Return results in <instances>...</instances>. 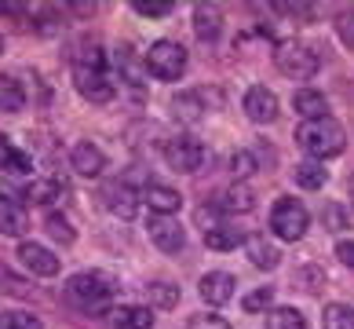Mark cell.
<instances>
[{
    "label": "cell",
    "instance_id": "cell-1",
    "mask_svg": "<svg viewBox=\"0 0 354 329\" xmlns=\"http://www.w3.org/2000/svg\"><path fill=\"white\" fill-rule=\"evenodd\" d=\"M66 304H73L77 311H84V314H106L113 311V296H117V282H113V274L106 271H77L66 278Z\"/></svg>",
    "mask_w": 354,
    "mask_h": 329
},
{
    "label": "cell",
    "instance_id": "cell-2",
    "mask_svg": "<svg viewBox=\"0 0 354 329\" xmlns=\"http://www.w3.org/2000/svg\"><path fill=\"white\" fill-rule=\"evenodd\" d=\"M299 147H304L314 161H322V157H336L339 150L347 147V136L344 128H339V121H333V117H322V121H304L296 132Z\"/></svg>",
    "mask_w": 354,
    "mask_h": 329
},
{
    "label": "cell",
    "instance_id": "cell-3",
    "mask_svg": "<svg viewBox=\"0 0 354 329\" xmlns=\"http://www.w3.org/2000/svg\"><path fill=\"white\" fill-rule=\"evenodd\" d=\"M274 62L288 81H307V77L318 73V51L304 41H281L274 51Z\"/></svg>",
    "mask_w": 354,
    "mask_h": 329
},
{
    "label": "cell",
    "instance_id": "cell-4",
    "mask_svg": "<svg viewBox=\"0 0 354 329\" xmlns=\"http://www.w3.org/2000/svg\"><path fill=\"white\" fill-rule=\"evenodd\" d=\"M310 227V213L304 202H296V197H281L278 205H274L270 213V231L278 234L281 242H299Z\"/></svg>",
    "mask_w": 354,
    "mask_h": 329
},
{
    "label": "cell",
    "instance_id": "cell-5",
    "mask_svg": "<svg viewBox=\"0 0 354 329\" xmlns=\"http://www.w3.org/2000/svg\"><path fill=\"white\" fill-rule=\"evenodd\" d=\"M187 70V48L176 41H157L147 51V73H153L157 81H179Z\"/></svg>",
    "mask_w": 354,
    "mask_h": 329
},
{
    "label": "cell",
    "instance_id": "cell-6",
    "mask_svg": "<svg viewBox=\"0 0 354 329\" xmlns=\"http://www.w3.org/2000/svg\"><path fill=\"white\" fill-rule=\"evenodd\" d=\"M165 161H168V168H172V172H183V176L198 172V168L205 165V143L194 139V136L168 139V143H165Z\"/></svg>",
    "mask_w": 354,
    "mask_h": 329
},
{
    "label": "cell",
    "instance_id": "cell-7",
    "mask_svg": "<svg viewBox=\"0 0 354 329\" xmlns=\"http://www.w3.org/2000/svg\"><path fill=\"white\" fill-rule=\"evenodd\" d=\"M73 85L91 107H106V103H113V96H117V88L106 77V70H81V66H73Z\"/></svg>",
    "mask_w": 354,
    "mask_h": 329
},
{
    "label": "cell",
    "instance_id": "cell-8",
    "mask_svg": "<svg viewBox=\"0 0 354 329\" xmlns=\"http://www.w3.org/2000/svg\"><path fill=\"white\" fill-rule=\"evenodd\" d=\"M147 234H150V242L168 256H179L183 249H187V231H183V223L172 220V216H150Z\"/></svg>",
    "mask_w": 354,
    "mask_h": 329
},
{
    "label": "cell",
    "instance_id": "cell-9",
    "mask_svg": "<svg viewBox=\"0 0 354 329\" xmlns=\"http://www.w3.org/2000/svg\"><path fill=\"white\" fill-rule=\"evenodd\" d=\"M19 260H22V267L30 274H37V278H55L59 274V256L51 253V249L37 245V242H22L19 245Z\"/></svg>",
    "mask_w": 354,
    "mask_h": 329
},
{
    "label": "cell",
    "instance_id": "cell-10",
    "mask_svg": "<svg viewBox=\"0 0 354 329\" xmlns=\"http://www.w3.org/2000/svg\"><path fill=\"white\" fill-rule=\"evenodd\" d=\"M245 114H248V121H256V125H270L274 117H278V96L263 85L248 88L245 91Z\"/></svg>",
    "mask_w": 354,
    "mask_h": 329
},
{
    "label": "cell",
    "instance_id": "cell-11",
    "mask_svg": "<svg viewBox=\"0 0 354 329\" xmlns=\"http://www.w3.org/2000/svg\"><path fill=\"white\" fill-rule=\"evenodd\" d=\"M70 165H73V172L77 176H84V179H95L102 176V168H106V154H102L95 143H77V147L70 150Z\"/></svg>",
    "mask_w": 354,
    "mask_h": 329
},
{
    "label": "cell",
    "instance_id": "cell-12",
    "mask_svg": "<svg viewBox=\"0 0 354 329\" xmlns=\"http://www.w3.org/2000/svg\"><path fill=\"white\" fill-rule=\"evenodd\" d=\"M102 202H106V208L117 216V220H132L136 208H139V194L128 187V183H106V190H102Z\"/></svg>",
    "mask_w": 354,
    "mask_h": 329
},
{
    "label": "cell",
    "instance_id": "cell-13",
    "mask_svg": "<svg viewBox=\"0 0 354 329\" xmlns=\"http://www.w3.org/2000/svg\"><path fill=\"white\" fill-rule=\"evenodd\" d=\"M142 202L150 205L153 216H172L176 208L183 205V194L176 187H168V183H147V190H142Z\"/></svg>",
    "mask_w": 354,
    "mask_h": 329
},
{
    "label": "cell",
    "instance_id": "cell-14",
    "mask_svg": "<svg viewBox=\"0 0 354 329\" xmlns=\"http://www.w3.org/2000/svg\"><path fill=\"white\" fill-rule=\"evenodd\" d=\"M198 289H201V300H205V304L223 308V304L234 296V274H227V271H208Z\"/></svg>",
    "mask_w": 354,
    "mask_h": 329
},
{
    "label": "cell",
    "instance_id": "cell-15",
    "mask_svg": "<svg viewBox=\"0 0 354 329\" xmlns=\"http://www.w3.org/2000/svg\"><path fill=\"white\" fill-rule=\"evenodd\" d=\"M245 253L252 260V267H259V271H274L281 263L278 245L267 242V234H245Z\"/></svg>",
    "mask_w": 354,
    "mask_h": 329
},
{
    "label": "cell",
    "instance_id": "cell-16",
    "mask_svg": "<svg viewBox=\"0 0 354 329\" xmlns=\"http://www.w3.org/2000/svg\"><path fill=\"white\" fill-rule=\"evenodd\" d=\"M26 227H30L26 208L15 202V197H4V194H0V234H8V238H22Z\"/></svg>",
    "mask_w": 354,
    "mask_h": 329
},
{
    "label": "cell",
    "instance_id": "cell-17",
    "mask_svg": "<svg viewBox=\"0 0 354 329\" xmlns=\"http://www.w3.org/2000/svg\"><path fill=\"white\" fill-rule=\"evenodd\" d=\"M110 326L113 329H150L153 326V311L139 308V304H121L110 311Z\"/></svg>",
    "mask_w": 354,
    "mask_h": 329
},
{
    "label": "cell",
    "instance_id": "cell-18",
    "mask_svg": "<svg viewBox=\"0 0 354 329\" xmlns=\"http://www.w3.org/2000/svg\"><path fill=\"white\" fill-rule=\"evenodd\" d=\"M216 205H219V213H230V216L252 213V208H256V194L248 190L245 183H234V187H227V190L216 197Z\"/></svg>",
    "mask_w": 354,
    "mask_h": 329
},
{
    "label": "cell",
    "instance_id": "cell-19",
    "mask_svg": "<svg viewBox=\"0 0 354 329\" xmlns=\"http://www.w3.org/2000/svg\"><path fill=\"white\" fill-rule=\"evenodd\" d=\"M292 107L304 121H322V117H329V103H325V96L314 88H299L292 96Z\"/></svg>",
    "mask_w": 354,
    "mask_h": 329
},
{
    "label": "cell",
    "instance_id": "cell-20",
    "mask_svg": "<svg viewBox=\"0 0 354 329\" xmlns=\"http://www.w3.org/2000/svg\"><path fill=\"white\" fill-rule=\"evenodd\" d=\"M205 96L201 91H179V96L168 103V107H172V117L176 121H183V125H194V121H201L205 117Z\"/></svg>",
    "mask_w": 354,
    "mask_h": 329
},
{
    "label": "cell",
    "instance_id": "cell-21",
    "mask_svg": "<svg viewBox=\"0 0 354 329\" xmlns=\"http://www.w3.org/2000/svg\"><path fill=\"white\" fill-rule=\"evenodd\" d=\"M325 179H329V168H325L322 161H314V157H307V161L296 165V187H304V190H322Z\"/></svg>",
    "mask_w": 354,
    "mask_h": 329
},
{
    "label": "cell",
    "instance_id": "cell-22",
    "mask_svg": "<svg viewBox=\"0 0 354 329\" xmlns=\"http://www.w3.org/2000/svg\"><path fill=\"white\" fill-rule=\"evenodd\" d=\"M194 33H198V41H219V33H223V19H219V11L212 8H198L194 11Z\"/></svg>",
    "mask_w": 354,
    "mask_h": 329
},
{
    "label": "cell",
    "instance_id": "cell-23",
    "mask_svg": "<svg viewBox=\"0 0 354 329\" xmlns=\"http://www.w3.org/2000/svg\"><path fill=\"white\" fill-rule=\"evenodd\" d=\"M238 242L245 245V238H241V231H234L230 223H219V227H212V231H205V245L212 249V253H227V249H238Z\"/></svg>",
    "mask_w": 354,
    "mask_h": 329
},
{
    "label": "cell",
    "instance_id": "cell-24",
    "mask_svg": "<svg viewBox=\"0 0 354 329\" xmlns=\"http://www.w3.org/2000/svg\"><path fill=\"white\" fill-rule=\"evenodd\" d=\"M22 107H26V91H22V85L15 81V77L0 73V110H4V114H19Z\"/></svg>",
    "mask_w": 354,
    "mask_h": 329
},
{
    "label": "cell",
    "instance_id": "cell-25",
    "mask_svg": "<svg viewBox=\"0 0 354 329\" xmlns=\"http://www.w3.org/2000/svg\"><path fill=\"white\" fill-rule=\"evenodd\" d=\"M147 300H150V308L168 311V308L179 304V285L176 282H150L147 285Z\"/></svg>",
    "mask_w": 354,
    "mask_h": 329
},
{
    "label": "cell",
    "instance_id": "cell-26",
    "mask_svg": "<svg viewBox=\"0 0 354 329\" xmlns=\"http://www.w3.org/2000/svg\"><path fill=\"white\" fill-rule=\"evenodd\" d=\"M59 194H66V187H62L59 179H33L30 187H26V197H30L33 205H51V202H59Z\"/></svg>",
    "mask_w": 354,
    "mask_h": 329
},
{
    "label": "cell",
    "instance_id": "cell-27",
    "mask_svg": "<svg viewBox=\"0 0 354 329\" xmlns=\"http://www.w3.org/2000/svg\"><path fill=\"white\" fill-rule=\"evenodd\" d=\"M73 66H81V70H106V59H102V48L99 44H77L73 48Z\"/></svg>",
    "mask_w": 354,
    "mask_h": 329
},
{
    "label": "cell",
    "instance_id": "cell-28",
    "mask_svg": "<svg viewBox=\"0 0 354 329\" xmlns=\"http://www.w3.org/2000/svg\"><path fill=\"white\" fill-rule=\"evenodd\" d=\"M267 329H307V319L296 308H274L267 314Z\"/></svg>",
    "mask_w": 354,
    "mask_h": 329
},
{
    "label": "cell",
    "instance_id": "cell-29",
    "mask_svg": "<svg viewBox=\"0 0 354 329\" xmlns=\"http://www.w3.org/2000/svg\"><path fill=\"white\" fill-rule=\"evenodd\" d=\"M322 326L325 329H354V308L347 304H329L322 311Z\"/></svg>",
    "mask_w": 354,
    "mask_h": 329
},
{
    "label": "cell",
    "instance_id": "cell-30",
    "mask_svg": "<svg viewBox=\"0 0 354 329\" xmlns=\"http://www.w3.org/2000/svg\"><path fill=\"white\" fill-rule=\"evenodd\" d=\"M299 289H304V293H310V296H318L322 293V285L325 282H329V278H325V271L322 267H314V263H307V267H299L296 271V278H292Z\"/></svg>",
    "mask_w": 354,
    "mask_h": 329
},
{
    "label": "cell",
    "instance_id": "cell-31",
    "mask_svg": "<svg viewBox=\"0 0 354 329\" xmlns=\"http://www.w3.org/2000/svg\"><path fill=\"white\" fill-rule=\"evenodd\" d=\"M0 329H44V326L30 311H4L0 314Z\"/></svg>",
    "mask_w": 354,
    "mask_h": 329
},
{
    "label": "cell",
    "instance_id": "cell-32",
    "mask_svg": "<svg viewBox=\"0 0 354 329\" xmlns=\"http://www.w3.org/2000/svg\"><path fill=\"white\" fill-rule=\"evenodd\" d=\"M132 11L136 15H150V19H165L176 11V4L172 0H132Z\"/></svg>",
    "mask_w": 354,
    "mask_h": 329
},
{
    "label": "cell",
    "instance_id": "cell-33",
    "mask_svg": "<svg viewBox=\"0 0 354 329\" xmlns=\"http://www.w3.org/2000/svg\"><path fill=\"white\" fill-rule=\"evenodd\" d=\"M44 231L51 234L55 242H62V245H73V227L66 223V216H59V213H51L48 220H44Z\"/></svg>",
    "mask_w": 354,
    "mask_h": 329
},
{
    "label": "cell",
    "instance_id": "cell-34",
    "mask_svg": "<svg viewBox=\"0 0 354 329\" xmlns=\"http://www.w3.org/2000/svg\"><path fill=\"white\" fill-rule=\"evenodd\" d=\"M274 304V289L270 285H263V289H252L245 300H241V308L248 311V314H259V311H267Z\"/></svg>",
    "mask_w": 354,
    "mask_h": 329
},
{
    "label": "cell",
    "instance_id": "cell-35",
    "mask_svg": "<svg viewBox=\"0 0 354 329\" xmlns=\"http://www.w3.org/2000/svg\"><path fill=\"white\" fill-rule=\"evenodd\" d=\"M256 157H252V150H234L230 154V172L238 176V179H245V176H252L256 172Z\"/></svg>",
    "mask_w": 354,
    "mask_h": 329
},
{
    "label": "cell",
    "instance_id": "cell-36",
    "mask_svg": "<svg viewBox=\"0 0 354 329\" xmlns=\"http://www.w3.org/2000/svg\"><path fill=\"white\" fill-rule=\"evenodd\" d=\"M322 223H325L329 231H344V227H347V208L336 205V202H325V205H322Z\"/></svg>",
    "mask_w": 354,
    "mask_h": 329
},
{
    "label": "cell",
    "instance_id": "cell-37",
    "mask_svg": "<svg viewBox=\"0 0 354 329\" xmlns=\"http://www.w3.org/2000/svg\"><path fill=\"white\" fill-rule=\"evenodd\" d=\"M0 289H4V293H19V296H33L37 293L33 285H22V278H19V274H11L4 263H0Z\"/></svg>",
    "mask_w": 354,
    "mask_h": 329
},
{
    "label": "cell",
    "instance_id": "cell-38",
    "mask_svg": "<svg viewBox=\"0 0 354 329\" xmlns=\"http://www.w3.org/2000/svg\"><path fill=\"white\" fill-rule=\"evenodd\" d=\"M336 33H339V41H344V48L354 51V11H339L336 15Z\"/></svg>",
    "mask_w": 354,
    "mask_h": 329
},
{
    "label": "cell",
    "instance_id": "cell-39",
    "mask_svg": "<svg viewBox=\"0 0 354 329\" xmlns=\"http://www.w3.org/2000/svg\"><path fill=\"white\" fill-rule=\"evenodd\" d=\"M190 329H230V322L219 319V314H194Z\"/></svg>",
    "mask_w": 354,
    "mask_h": 329
},
{
    "label": "cell",
    "instance_id": "cell-40",
    "mask_svg": "<svg viewBox=\"0 0 354 329\" xmlns=\"http://www.w3.org/2000/svg\"><path fill=\"white\" fill-rule=\"evenodd\" d=\"M15 161H19V150L8 143V136H0V168H8V172H11Z\"/></svg>",
    "mask_w": 354,
    "mask_h": 329
},
{
    "label": "cell",
    "instance_id": "cell-41",
    "mask_svg": "<svg viewBox=\"0 0 354 329\" xmlns=\"http://www.w3.org/2000/svg\"><path fill=\"white\" fill-rule=\"evenodd\" d=\"M336 260L344 263V267L354 271V242H339V245H336Z\"/></svg>",
    "mask_w": 354,
    "mask_h": 329
},
{
    "label": "cell",
    "instance_id": "cell-42",
    "mask_svg": "<svg viewBox=\"0 0 354 329\" xmlns=\"http://www.w3.org/2000/svg\"><path fill=\"white\" fill-rule=\"evenodd\" d=\"M347 194H351V202H354V176L347 179Z\"/></svg>",
    "mask_w": 354,
    "mask_h": 329
}]
</instances>
